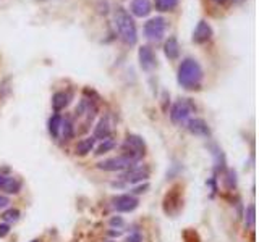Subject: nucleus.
<instances>
[{"mask_svg": "<svg viewBox=\"0 0 259 242\" xmlns=\"http://www.w3.org/2000/svg\"><path fill=\"white\" fill-rule=\"evenodd\" d=\"M177 81L183 89L194 90L199 89L201 82H203V68L194 58H185L178 67Z\"/></svg>", "mask_w": 259, "mask_h": 242, "instance_id": "1", "label": "nucleus"}, {"mask_svg": "<svg viewBox=\"0 0 259 242\" xmlns=\"http://www.w3.org/2000/svg\"><path fill=\"white\" fill-rule=\"evenodd\" d=\"M114 23L117 32H119V37L123 44L127 45H134L138 42V29H136L134 19L130 16V13L122 8V6H117L114 11Z\"/></svg>", "mask_w": 259, "mask_h": 242, "instance_id": "2", "label": "nucleus"}, {"mask_svg": "<svg viewBox=\"0 0 259 242\" xmlns=\"http://www.w3.org/2000/svg\"><path fill=\"white\" fill-rule=\"evenodd\" d=\"M194 110H196V105H194L191 99H178L173 103V107L170 110V120L173 124L181 126V124H185L190 120V116Z\"/></svg>", "mask_w": 259, "mask_h": 242, "instance_id": "3", "label": "nucleus"}, {"mask_svg": "<svg viewBox=\"0 0 259 242\" xmlns=\"http://www.w3.org/2000/svg\"><path fill=\"white\" fill-rule=\"evenodd\" d=\"M136 161L131 157H128L125 154H122L119 157H112V159L102 160L97 163V168L102 169V171H127V169L136 166Z\"/></svg>", "mask_w": 259, "mask_h": 242, "instance_id": "4", "label": "nucleus"}, {"mask_svg": "<svg viewBox=\"0 0 259 242\" xmlns=\"http://www.w3.org/2000/svg\"><path fill=\"white\" fill-rule=\"evenodd\" d=\"M122 150L123 154L131 157L136 161H139L144 155V150H146V144L142 141V137L136 136V134H128L125 142L122 144Z\"/></svg>", "mask_w": 259, "mask_h": 242, "instance_id": "5", "label": "nucleus"}, {"mask_svg": "<svg viewBox=\"0 0 259 242\" xmlns=\"http://www.w3.org/2000/svg\"><path fill=\"white\" fill-rule=\"evenodd\" d=\"M165 28H167V21L162 16L151 18L144 24V36L149 39V41L159 42V41H162V37L165 34Z\"/></svg>", "mask_w": 259, "mask_h": 242, "instance_id": "6", "label": "nucleus"}, {"mask_svg": "<svg viewBox=\"0 0 259 242\" xmlns=\"http://www.w3.org/2000/svg\"><path fill=\"white\" fill-rule=\"evenodd\" d=\"M112 204H114V208L117 212L130 213V212H133L138 208L139 200L131 194H122V195H117V197L112 200Z\"/></svg>", "mask_w": 259, "mask_h": 242, "instance_id": "7", "label": "nucleus"}, {"mask_svg": "<svg viewBox=\"0 0 259 242\" xmlns=\"http://www.w3.org/2000/svg\"><path fill=\"white\" fill-rule=\"evenodd\" d=\"M149 174H151L149 168L139 165V166H133V168L127 169V171L123 173L120 178L125 182H128V184H138V182L146 181L149 178Z\"/></svg>", "mask_w": 259, "mask_h": 242, "instance_id": "8", "label": "nucleus"}, {"mask_svg": "<svg viewBox=\"0 0 259 242\" xmlns=\"http://www.w3.org/2000/svg\"><path fill=\"white\" fill-rule=\"evenodd\" d=\"M138 57H139L141 68L144 71H152L155 67H157V58H155L154 50L151 47H147V45H142L139 49Z\"/></svg>", "mask_w": 259, "mask_h": 242, "instance_id": "9", "label": "nucleus"}, {"mask_svg": "<svg viewBox=\"0 0 259 242\" xmlns=\"http://www.w3.org/2000/svg\"><path fill=\"white\" fill-rule=\"evenodd\" d=\"M212 37V28L206 19H201L193 31V42L194 44H206Z\"/></svg>", "mask_w": 259, "mask_h": 242, "instance_id": "10", "label": "nucleus"}, {"mask_svg": "<svg viewBox=\"0 0 259 242\" xmlns=\"http://www.w3.org/2000/svg\"><path fill=\"white\" fill-rule=\"evenodd\" d=\"M180 208H181V195L177 192V189H172V191L165 195L164 212L167 215H175V213H178Z\"/></svg>", "mask_w": 259, "mask_h": 242, "instance_id": "11", "label": "nucleus"}, {"mask_svg": "<svg viewBox=\"0 0 259 242\" xmlns=\"http://www.w3.org/2000/svg\"><path fill=\"white\" fill-rule=\"evenodd\" d=\"M186 128L191 134L194 136H201V137H207L211 134V129L207 126V123L203 118H191L186 121Z\"/></svg>", "mask_w": 259, "mask_h": 242, "instance_id": "12", "label": "nucleus"}, {"mask_svg": "<svg viewBox=\"0 0 259 242\" xmlns=\"http://www.w3.org/2000/svg\"><path fill=\"white\" fill-rule=\"evenodd\" d=\"M19 189H21V181L18 178L5 176L0 173V191H3L6 194H18Z\"/></svg>", "mask_w": 259, "mask_h": 242, "instance_id": "13", "label": "nucleus"}, {"mask_svg": "<svg viewBox=\"0 0 259 242\" xmlns=\"http://www.w3.org/2000/svg\"><path fill=\"white\" fill-rule=\"evenodd\" d=\"M130 10L138 18L147 16L151 13V2L149 0H133L131 5H130Z\"/></svg>", "mask_w": 259, "mask_h": 242, "instance_id": "14", "label": "nucleus"}, {"mask_svg": "<svg viewBox=\"0 0 259 242\" xmlns=\"http://www.w3.org/2000/svg\"><path fill=\"white\" fill-rule=\"evenodd\" d=\"M110 133H112V128H110V123L107 118H102L99 123H97V126L94 128V134L93 137L96 141H106L110 137Z\"/></svg>", "mask_w": 259, "mask_h": 242, "instance_id": "15", "label": "nucleus"}, {"mask_svg": "<svg viewBox=\"0 0 259 242\" xmlns=\"http://www.w3.org/2000/svg\"><path fill=\"white\" fill-rule=\"evenodd\" d=\"M96 146V139L93 136H89V137H84V139H81L80 142L76 144V147H75V154L76 155H80V157H84V155H88L93 152V149Z\"/></svg>", "mask_w": 259, "mask_h": 242, "instance_id": "16", "label": "nucleus"}, {"mask_svg": "<svg viewBox=\"0 0 259 242\" xmlns=\"http://www.w3.org/2000/svg\"><path fill=\"white\" fill-rule=\"evenodd\" d=\"M164 52H165V57L168 60H177L178 55H180V45L177 37H168L165 44H164Z\"/></svg>", "mask_w": 259, "mask_h": 242, "instance_id": "17", "label": "nucleus"}, {"mask_svg": "<svg viewBox=\"0 0 259 242\" xmlns=\"http://www.w3.org/2000/svg\"><path fill=\"white\" fill-rule=\"evenodd\" d=\"M68 102H70V95L67 92H55L52 95V108H54L55 112L63 110L68 105Z\"/></svg>", "mask_w": 259, "mask_h": 242, "instance_id": "18", "label": "nucleus"}, {"mask_svg": "<svg viewBox=\"0 0 259 242\" xmlns=\"http://www.w3.org/2000/svg\"><path fill=\"white\" fill-rule=\"evenodd\" d=\"M62 121H63V118L58 113H55V115H52L50 116V120H49V133H50V136L52 137H57L60 136V128H62Z\"/></svg>", "mask_w": 259, "mask_h": 242, "instance_id": "19", "label": "nucleus"}, {"mask_svg": "<svg viewBox=\"0 0 259 242\" xmlns=\"http://www.w3.org/2000/svg\"><path fill=\"white\" fill-rule=\"evenodd\" d=\"M154 5L157 11H172L178 5V0H154Z\"/></svg>", "mask_w": 259, "mask_h": 242, "instance_id": "20", "label": "nucleus"}, {"mask_svg": "<svg viewBox=\"0 0 259 242\" xmlns=\"http://www.w3.org/2000/svg\"><path fill=\"white\" fill-rule=\"evenodd\" d=\"M256 221V207L255 204H251L246 207V213H245V225L246 228H253Z\"/></svg>", "mask_w": 259, "mask_h": 242, "instance_id": "21", "label": "nucleus"}, {"mask_svg": "<svg viewBox=\"0 0 259 242\" xmlns=\"http://www.w3.org/2000/svg\"><path fill=\"white\" fill-rule=\"evenodd\" d=\"M60 133L63 139H71L75 136V128H73V123L70 120H63L62 121V128H60Z\"/></svg>", "mask_w": 259, "mask_h": 242, "instance_id": "22", "label": "nucleus"}, {"mask_svg": "<svg viewBox=\"0 0 259 242\" xmlns=\"http://www.w3.org/2000/svg\"><path fill=\"white\" fill-rule=\"evenodd\" d=\"M117 147V142L114 141V139H106V141H102V144L99 147L96 149V155H102V154H107V152H110V150L112 149H115Z\"/></svg>", "mask_w": 259, "mask_h": 242, "instance_id": "23", "label": "nucleus"}, {"mask_svg": "<svg viewBox=\"0 0 259 242\" xmlns=\"http://www.w3.org/2000/svg\"><path fill=\"white\" fill-rule=\"evenodd\" d=\"M2 220L5 223H15V221L19 220V210H16V208H8V210H5L2 213Z\"/></svg>", "mask_w": 259, "mask_h": 242, "instance_id": "24", "label": "nucleus"}, {"mask_svg": "<svg viewBox=\"0 0 259 242\" xmlns=\"http://www.w3.org/2000/svg\"><path fill=\"white\" fill-rule=\"evenodd\" d=\"M235 184H237L235 171H233V169H230V171H229V178H227V187L232 189V187H235Z\"/></svg>", "mask_w": 259, "mask_h": 242, "instance_id": "25", "label": "nucleus"}, {"mask_svg": "<svg viewBox=\"0 0 259 242\" xmlns=\"http://www.w3.org/2000/svg\"><path fill=\"white\" fill-rule=\"evenodd\" d=\"M125 242H142V236L139 233H133V234H130V236L127 238Z\"/></svg>", "mask_w": 259, "mask_h": 242, "instance_id": "26", "label": "nucleus"}, {"mask_svg": "<svg viewBox=\"0 0 259 242\" xmlns=\"http://www.w3.org/2000/svg\"><path fill=\"white\" fill-rule=\"evenodd\" d=\"M8 233H10V225L8 223H2V225H0V238L8 236Z\"/></svg>", "mask_w": 259, "mask_h": 242, "instance_id": "27", "label": "nucleus"}, {"mask_svg": "<svg viewBox=\"0 0 259 242\" xmlns=\"http://www.w3.org/2000/svg\"><path fill=\"white\" fill-rule=\"evenodd\" d=\"M10 205V199L6 195H0V210H5Z\"/></svg>", "mask_w": 259, "mask_h": 242, "instance_id": "28", "label": "nucleus"}, {"mask_svg": "<svg viewBox=\"0 0 259 242\" xmlns=\"http://www.w3.org/2000/svg\"><path fill=\"white\" fill-rule=\"evenodd\" d=\"M110 226H123L125 225V221H123V218H120V217H114V218H110Z\"/></svg>", "mask_w": 259, "mask_h": 242, "instance_id": "29", "label": "nucleus"}, {"mask_svg": "<svg viewBox=\"0 0 259 242\" xmlns=\"http://www.w3.org/2000/svg\"><path fill=\"white\" fill-rule=\"evenodd\" d=\"M149 189V184H142V186H138L134 187V194H141V192H146Z\"/></svg>", "mask_w": 259, "mask_h": 242, "instance_id": "30", "label": "nucleus"}, {"mask_svg": "<svg viewBox=\"0 0 259 242\" xmlns=\"http://www.w3.org/2000/svg\"><path fill=\"white\" fill-rule=\"evenodd\" d=\"M212 2H216V3H225L227 0H212Z\"/></svg>", "mask_w": 259, "mask_h": 242, "instance_id": "31", "label": "nucleus"}, {"mask_svg": "<svg viewBox=\"0 0 259 242\" xmlns=\"http://www.w3.org/2000/svg\"><path fill=\"white\" fill-rule=\"evenodd\" d=\"M245 0H233V3H243Z\"/></svg>", "mask_w": 259, "mask_h": 242, "instance_id": "32", "label": "nucleus"}, {"mask_svg": "<svg viewBox=\"0 0 259 242\" xmlns=\"http://www.w3.org/2000/svg\"><path fill=\"white\" fill-rule=\"evenodd\" d=\"M31 242H39V241H31Z\"/></svg>", "mask_w": 259, "mask_h": 242, "instance_id": "33", "label": "nucleus"}]
</instances>
